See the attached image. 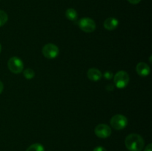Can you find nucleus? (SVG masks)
Here are the masks:
<instances>
[{
  "instance_id": "20",
  "label": "nucleus",
  "mask_w": 152,
  "mask_h": 151,
  "mask_svg": "<svg viewBox=\"0 0 152 151\" xmlns=\"http://www.w3.org/2000/svg\"><path fill=\"white\" fill-rule=\"evenodd\" d=\"M1 44H0V53H1Z\"/></svg>"
},
{
  "instance_id": "3",
  "label": "nucleus",
  "mask_w": 152,
  "mask_h": 151,
  "mask_svg": "<svg viewBox=\"0 0 152 151\" xmlns=\"http://www.w3.org/2000/svg\"><path fill=\"white\" fill-rule=\"evenodd\" d=\"M7 67L10 72L15 74H19L23 70V62L19 57L13 56V57L10 58L7 62Z\"/></svg>"
},
{
  "instance_id": "11",
  "label": "nucleus",
  "mask_w": 152,
  "mask_h": 151,
  "mask_svg": "<svg viewBox=\"0 0 152 151\" xmlns=\"http://www.w3.org/2000/svg\"><path fill=\"white\" fill-rule=\"evenodd\" d=\"M65 16L71 21H76L78 18V13L74 8H68L65 11Z\"/></svg>"
},
{
  "instance_id": "5",
  "label": "nucleus",
  "mask_w": 152,
  "mask_h": 151,
  "mask_svg": "<svg viewBox=\"0 0 152 151\" xmlns=\"http://www.w3.org/2000/svg\"><path fill=\"white\" fill-rule=\"evenodd\" d=\"M59 53V50L57 46L51 43L45 44L42 48L43 56L48 59H55L56 56H58Z\"/></svg>"
},
{
  "instance_id": "14",
  "label": "nucleus",
  "mask_w": 152,
  "mask_h": 151,
  "mask_svg": "<svg viewBox=\"0 0 152 151\" xmlns=\"http://www.w3.org/2000/svg\"><path fill=\"white\" fill-rule=\"evenodd\" d=\"M23 75L27 79H31L35 76V73L31 68H28L23 71Z\"/></svg>"
},
{
  "instance_id": "17",
  "label": "nucleus",
  "mask_w": 152,
  "mask_h": 151,
  "mask_svg": "<svg viewBox=\"0 0 152 151\" xmlns=\"http://www.w3.org/2000/svg\"><path fill=\"white\" fill-rule=\"evenodd\" d=\"M141 0H128V1H129V3H131V4H138V3L140 2Z\"/></svg>"
},
{
  "instance_id": "1",
  "label": "nucleus",
  "mask_w": 152,
  "mask_h": 151,
  "mask_svg": "<svg viewBox=\"0 0 152 151\" xmlns=\"http://www.w3.org/2000/svg\"><path fill=\"white\" fill-rule=\"evenodd\" d=\"M125 144L129 151H141L143 149L145 142L142 136L139 134L132 133L126 138Z\"/></svg>"
},
{
  "instance_id": "15",
  "label": "nucleus",
  "mask_w": 152,
  "mask_h": 151,
  "mask_svg": "<svg viewBox=\"0 0 152 151\" xmlns=\"http://www.w3.org/2000/svg\"><path fill=\"white\" fill-rule=\"evenodd\" d=\"M104 77H105L106 79H111L113 77V73L110 71H106V72L104 73Z\"/></svg>"
},
{
  "instance_id": "16",
  "label": "nucleus",
  "mask_w": 152,
  "mask_h": 151,
  "mask_svg": "<svg viewBox=\"0 0 152 151\" xmlns=\"http://www.w3.org/2000/svg\"><path fill=\"white\" fill-rule=\"evenodd\" d=\"M93 151H107V150L105 148L103 147L99 146V147H95Z\"/></svg>"
},
{
  "instance_id": "19",
  "label": "nucleus",
  "mask_w": 152,
  "mask_h": 151,
  "mask_svg": "<svg viewBox=\"0 0 152 151\" xmlns=\"http://www.w3.org/2000/svg\"><path fill=\"white\" fill-rule=\"evenodd\" d=\"M3 90H4V84H3V83L0 81V94L2 93Z\"/></svg>"
},
{
  "instance_id": "18",
  "label": "nucleus",
  "mask_w": 152,
  "mask_h": 151,
  "mask_svg": "<svg viewBox=\"0 0 152 151\" xmlns=\"http://www.w3.org/2000/svg\"><path fill=\"white\" fill-rule=\"evenodd\" d=\"M144 151H152V144H148L146 146V147L145 148Z\"/></svg>"
},
{
  "instance_id": "4",
  "label": "nucleus",
  "mask_w": 152,
  "mask_h": 151,
  "mask_svg": "<svg viewBox=\"0 0 152 151\" xmlns=\"http://www.w3.org/2000/svg\"><path fill=\"white\" fill-rule=\"evenodd\" d=\"M111 127L117 130H121L124 129L128 124V119L125 115L121 114L114 115L110 120Z\"/></svg>"
},
{
  "instance_id": "12",
  "label": "nucleus",
  "mask_w": 152,
  "mask_h": 151,
  "mask_svg": "<svg viewBox=\"0 0 152 151\" xmlns=\"http://www.w3.org/2000/svg\"><path fill=\"white\" fill-rule=\"evenodd\" d=\"M26 151H45V148L41 144L36 143L34 144H31Z\"/></svg>"
},
{
  "instance_id": "2",
  "label": "nucleus",
  "mask_w": 152,
  "mask_h": 151,
  "mask_svg": "<svg viewBox=\"0 0 152 151\" xmlns=\"http://www.w3.org/2000/svg\"><path fill=\"white\" fill-rule=\"evenodd\" d=\"M129 76L126 71H119L115 74L114 78V84H115L116 87L119 89L125 88L126 86L129 84Z\"/></svg>"
},
{
  "instance_id": "7",
  "label": "nucleus",
  "mask_w": 152,
  "mask_h": 151,
  "mask_svg": "<svg viewBox=\"0 0 152 151\" xmlns=\"http://www.w3.org/2000/svg\"><path fill=\"white\" fill-rule=\"evenodd\" d=\"M94 133L97 137L101 139H106L111 136V129L107 124H99L95 127Z\"/></svg>"
},
{
  "instance_id": "8",
  "label": "nucleus",
  "mask_w": 152,
  "mask_h": 151,
  "mask_svg": "<svg viewBox=\"0 0 152 151\" xmlns=\"http://www.w3.org/2000/svg\"><path fill=\"white\" fill-rule=\"evenodd\" d=\"M136 71L138 75L145 77L149 75L151 69H150V67L145 62H139L137 65Z\"/></svg>"
},
{
  "instance_id": "10",
  "label": "nucleus",
  "mask_w": 152,
  "mask_h": 151,
  "mask_svg": "<svg viewBox=\"0 0 152 151\" xmlns=\"http://www.w3.org/2000/svg\"><path fill=\"white\" fill-rule=\"evenodd\" d=\"M119 25V21L114 17H109L105 20L103 23L104 28L108 30H114L117 28Z\"/></svg>"
},
{
  "instance_id": "6",
  "label": "nucleus",
  "mask_w": 152,
  "mask_h": 151,
  "mask_svg": "<svg viewBox=\"0 0 152 151\" xmlns=\"http://www.w3.org/2000/svg\"><path fill=\"white\" fill-rule=\"evenodd\" d=\"M79 27L84 32L92 33L96 29V23L91 18L84 17L79 22Z\"/></svg>"
},
{
  "instance_id": "13",
  "label": "nucleus",
  "mask_w": 152,
  "mask_h": 151,
  "mask_svg": "<svg viewBox=\"0 0 152 151\" xmlns=\"http://www.w3.org/2000/svg\"><path fill=\"white\" fill-rule=\"evenodd\" d=\"M7 20H8V16H7V13L4 12V10H0V27L5 25Z\"/></svg>"
},
{
  "instance_id": "9",
  "label": "nucleus",
  "mask_w": 152,
  "mask_h": 151,
  "mask_svg": "<svg viewBox=\"0 0 152 151\" xmlns=\"http://www.w3.org/2000/svg\"><path fill=\"white\" fill-rule=\"evenodd\" d=\"M87 76L91 81H98L102 78V74L101 71L96 68H90L87 72Z\"/></svg>"
}]
</instances>
